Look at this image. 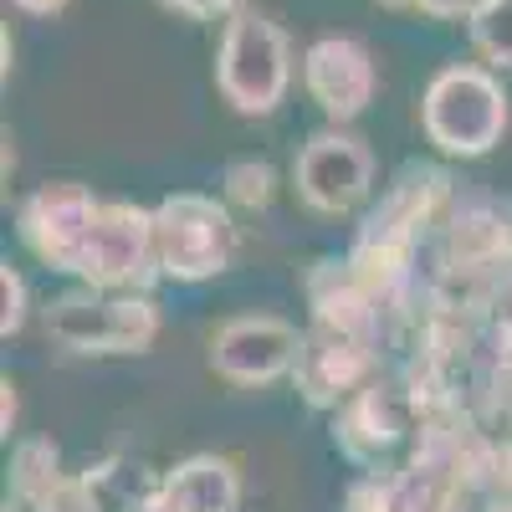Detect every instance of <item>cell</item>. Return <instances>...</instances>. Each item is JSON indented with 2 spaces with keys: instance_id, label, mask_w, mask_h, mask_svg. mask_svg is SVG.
I'll return each instance as SVG.
<instances>
[{
  "instance_id": "6da1fadb",
  "label": "cell",
  "mask_w": 512,
  "mask_h": 512,
  "mask_svg": "<svg viewBox=\"0 0 512 512\" xmlns=\"http://www.w3.org/2000/svg\"><path fill=\"white\" fill-rule=\"evenodd\" d=\"M420 128L446 159H482L507 134V93L492 67L451 62L425 82Z\"/></svg>"
},
{
  "instance_id": "7a4b0ae2",
  "label": "cell",
  "mask_w": 512,
  "mask_h": 512,
  "mask_svg": "<svg viewBox=\"0 0 512 512\" xmlns=\"http://www.w3.org/2000/svg\"><path fill=\"white\" fill-rule=\"evenodd\" d=\"M41 328L57 349L82 359H118V354H144L159 338V308L149 292H108V287H82L62 292L41 308Z\"/></svg>"
},
{
  "instance_id": "3957f363",
  "label": "cell",
  "mask_w": 512,
  "mask_h": 512,
  "mask_svg": "<svg viewBox=\"0 0 512 512\" xmlns=\"http://www.w3.org/2000/svg\"><path fill=\"white\" fill-rule=\"evenodd\" d=\"M292 88V36L267 16L241 6L221 26L216 47V93L241 118H272Z\"/></svg>"
},
{
  "instance_id": "277c9868",
  "label": "cell",
  "mask_w": 512,
  "mask_h": 512,
  "mask_svg": "<svg viewBox=\"0 0 512 512\" xmlns=\"http://www.w3.org/2000/svg\"><path fill=\"white\" fill-rule=\"evenodd\" d=\"M236 246H241V226L226 200L180 190L154 205V256L164 277L210 282L236 262Z\"/></svg>"
},
{
  "instance_id": "5b68a950",
  "label": "cell",
  "mask_w": 512,
  "mask_h": 512,
  "mask_svg": "<svg viewBox=\"0 0 512 512\" xmlns=\"http://www.w3.org/2000/svg\"><path fill=\"white\" fill-rule=\"evenodd\" d=\"M72 277L108 292H149V282L164 277L154 256V210L134 200H103L98 221L72 262Z\"/></svg>"
},
{
  "instance_id": "8992f818",
  "label": "cell",
  "mask_w": 512,
  "mask_h": 512,
  "mask_svg": "<svg viewBox=\"0 0 512 512\" xmlns=\"http://www.w3.org/2000/svg\"><path fill=\"white\" fill-rule=\"evenodd\" d=\"M292 185L313 216H349L359 210L374 190V149L369 139H359L354 128L328 123L297 149L292 164Z\"/></svg>"
},
{
  "instance_id": "52a82bcc",
  "label": "cell",
  "mask_w": 512,
  "mask_h": 512,
  "mask_svg": "<svg viewBox=\"0 0 512 512\" xmlns=\"http://www.w3.org/2000/svg\"><path fill=\"white\" fill-rule=\"evenodd\" d=\"M374 369H379V338L333 328V323H313L303 333V354H297L292 384L313 410H338L364 390Z\"/></svg>"
},
{
  "instance_id": "ba28073f",
  "label": "cell",
  "mask_w": 512,
  "mask_h": 512,
  "mask_svg": "<svg viewBox=\"0 0 512 512\" xmlns=\"http://www.w3.org/2000/svg\"><path fill=\"white\" fill-rule=\"evenodd\" d=\"M297 354H303V333H297L287 318L272 313H246L216 328L210 338V369H216L226 384H277L282 374L297 369Z\"/></svg>"
},
{
  "instance_id": "9c48e42d",
  "label": "cell",
  "mask_w": 512,
  "mask_h": 512,
  "mask_svg": "<svg viewBox=\"0 0 512 512\" xmlns=\"http://www.w3.org/2000/svg\"><path fill=\"white\" fill-rule=\"evenodd\" d=\"M303 88L308 98L323 108L328 123H354L379 88L374 57L359 36H318L313 47L303 52Z\"/></svg>"
},
{
  "instance_id": "30bf717a",
  "label": "cell",
  "mask_w": 512,
  "mask_h": 512,
  "mask_svg": "<svg viewBox=\"0 0 512 512\" xmlns=\"http://www.w3.org/2000/svg\"><path fill=\"white\" fill-rule=\"evenodd\" d=\"M98 210H103V200H98L88 185L62 180V185H41V190L21 205L16 226H21V241H26L47 267L72 272L82 241H88V231H93V221H98Z\"/></svg>"
},
{
  "instance_id": "8fae6325",
  "label": "cell",
  "mask_w": 512,
  "mask_h": 512,
  "mask_svg": "<svg viewBox=\"0 0 512 512\" xmlns=\"http://www.w3.org/2000/svg\"><path fill=\"white\" fill-rule=\"evenodd\" d=\"M241 472L231 456H185L159 477V512H236Z\"/></svg>"
},
{
  "instance_id": "7c38bea8",
  "label": "cell",
  "mask_w": 512,
  "mask_h": 512,
  "mask_svg": "<svg viewBox=\"0 0 512 512\" xmlns=\"http://www.w3.org/2000/svg\"><path fill=\"white\" fill-rule=\"evenodd\" d=\"M466 36H472L482 67L512 72V0H477L466 16Z\"/></svg>"
},
{
  "instance_id": "4fadbf2b",
  "label": "cell",
  "mask_w": 512,
  "mask_h": 512,
  "mask_svg": "<svg viewBox=\"0 0 512 512\" xmlns=\"http://www.w3.org/2000/svg\"><path fill=\"white\" fill-rule=\"evenodd\" d=\"M67 472L57 466V446L52 441H26V446H16V456H11V492H16V502H36L47 487H57Z\"/></svg>"
},
{
  "instance_id": "5bb4252c",
  "label": "cell",
  "mask_w": 512,
  "mask_h": 512,
  "mask_svg": "<svg viewBox=\"0 0 512 512\" xmlns=\"http://www.w3.org/2000/svg\"><path fill=\"white\" fill-rule=\"evenodd\" d=\"M221 190H226V205L236 210H267L277 195V175L267 159H231L221 169Z\"/></svg>"
},
{
  "instance_id": "9a60e30c",
  "label": "cell",
  "mask_w": 512,
  "mask_h": 512,
  "mask_svg": "<svg viewBox=\"0 0 512 512\" xmlns=\"http://www.w3.org/2000/svg\"><path fill=\"white\" fill-rule=\"evenodd\" d=\"M0 292H6V313H0V333H21L26 328V282L16 267H0Z\"/></svg>"
},
{
  "instance_id": "2e32d148",
  "label": "cell",
  "mask_w": 512,
  "mask_h": 512,
  "mask_svg": "<svg viewBox=\"0 0 512 512\" xmlns=\"http://www.w3.org/2000/svg\"><path fill=\"white\" fill-rule=\"evenodd\" d=\"M384 11H420V16H431V21H466L472 16L477 0H379Z\"/></svg>"
},
{
  "instance_id": "e0dca14e",
  "label": "cell",
  "mask_w": 512,
  "mask_h": 512,
  "mask_svg": "<svg viewBox=\"0 0 512 512\" xmlns=\"http://www.w3.org/2000/svg\"><path fill=\"white\" fill-rule=\"evenodd\" d=\"M159 11H175L185 21H216V16H236L246 0H154Z\"/></svg>"
},
{
  "instance_id": "ac0fdd59",
  "label": "cell",
  "mask_w": 512,
  "mask_h": 512,
  "mask_svg": "<svg viewBox=\"0 0 512 512\" xmlns=\"http://www.w3.org/2000/svg\"><path fill=\"white\" fill-rule=\"evenodd\" d=\"M16 11H26V16H57V11H67L72 0H11Z\"/></svg>"
},
{
  "instance_id": "d6986e66",
  "label": "cell",
  "mask_w": 512,
  "mask_h": 512,
  "mask_svg": "<svg viewBox=\"0 0 512 512\" xmlns=\"http://www.w3.org/2000/svg\"><path fill=\"white\" fill-rule=\"evenodd\" d=\"M482 512H512V492H487L482 497Z\"/></svg>"
},
{
  "instance_id": "ffe728a7",
  "label": "cell",
  "mask_w": 512,
  "mask_h": 512,
  "mask_svg": "<svg viewBox=\"0 0 512 512\" xmlns=\"http://www.w3.org/2000/svg\"><path fill=\"white\" fill-rule=\"evenodd\" d=\"M11 390H16V384L6 379V436H11V425H16V395Z\"/></svg>"
}]
</instances>
